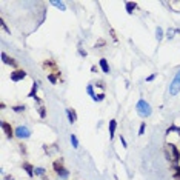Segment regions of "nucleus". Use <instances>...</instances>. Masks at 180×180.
I'll return each mask as SVG.
<instances>
[{
  "label": "nucleus",
  "instance_id": "nucleus-1",
  "mask_svg": "<svg viewBox=\"0 0 180 180\" xmlns=\"http://www.w3.org/2000/svg\"><path fill=\"white\" fill-rule=\"evenodd\" d=\"M136 109H137V114L140 115V117H149V115H151V112H152V108H151V105L148 103L146 100H143V99L137 102Z\"/></svg>",
  "mask_w": 180,
  "mask_h": 180
},
{
  "label": "nucleus",
  "instance_id": "nucleus-2",
  "mask_svg": "<svg viewBox=\"0 0 180 180\" xmlns=\"http://www.w3.org/2000/svg\"><path fill=\"white\" fill-rule=\"evenodd\" d=\"M53 168H54L56 174H57L60 178H68L69 172H68V169L65 168V166H63V160H62V159H57V160L53 163Z\"/></svg>",
  "mask_w": 180,
  "mask_h": 180
},
{
  "label": "nucleus",
  "instance_id": "nucleus-3",
  "mask_svg": "<svg viewBox=\"0 0 180 180\" xmlns=\"http://www.w3.org/2000/svg\"><path fill=\"white\" fill-rule=\"evenodd\" d=\"M178 93H180V69L175 72L174 79H172V82L169 85V94L171 96H177Z\"/></svg>",
  "mask_w": 180,
  "mask_h": 180
},
{
  "label": "nucleus",
  "instance_id": "nucleus-4",
  "mask_svg": "<svg viewBox=\"0 0 180 180\" xmlns=\"http://www.w3.org/2000/svg\"><path fill=\"white\" fill-rule=\"evenodd\" d=\"M16 137H19V139H28V137H31V130L29 128H26V126H17L16 128Z\"/></svg>",
  "mask_w": 180,
  "mask_h": 180
},
{
  "label": "nucleus",
  "instance_id": "nucleus-5",
  "mask_svg": "<svg viewBox=\"0 0 180 180\" xmlns=\"http://www.w3.org/2000/svg\"><path fill=\"white\" fill-rule=\"evenodd\" d=\"M166 148H168L169 151H171V160L174 162V163H178L180 162V152H178V149H177V146L174 145V143H166Z\"/></svg>",
  "mask_w": 180,
  "mask_h": 180
},
{
  "label": "nucleus",
  "instance_id": "nucleus-6",
  "mask_svg": "<svg viewBox=\"0 0 180 180\" xmlns=\"http://www.w3.org/2000/svg\"><path fill=\"white\" fill-rule=\"evenodd\" d=\"M2 130H3V133L6 134L8 139H12V137L16 136V130H12L11 123H8V122H2Z\"/></svg>",
  "mask_w": 180,
  "mask_h": 180
},
{
  "label": "nucleus",
  "instance_id": "nucleus-7",
  "mask_svg": "<svg viewBox=\"0 0 180 180\" xmlns=\"http://www.w3.org/2000/svg\"><path fill=\"white\" fill-rule=\"evenodd\" d=\"M25 77H26V72L23 69H16V71L11 72V80L12 82H20V80L25 79Z\"/></svg>",
  "mask_w": 180,
  "mask_h": 180
},
{
  "label": "nucleus",
  "instance_id": "nucleus-8",
  "mask_svg": "<svg viewBox=\"0 0 180 180\" xmlns=\"http://www.w3.org/2000/svg\"><path fill=\"white\" fill-rule=\"evenodd\" d=\"M43 68L48 71V74L51 72L49 69H54V72H56V74H60V72L57 71V63H56V62H53V60H46V62H43Z\"/></svg>",
  "mask_w": 180,
  "mask_h": 180
},
{
  "label": "nucleus",
  "instance_id": "nucleus-9",
  "mask_svg": "<svg viewBox=\"0 0 180 180\" xmlns=\"http://www.w3.org/2000/svg\"><path fill=\"white\" fill-rule=\"evenodd\" d=\"M2 60H3V63H5V65H11V66H14V68H17V66H19V63H17L14 59L8 57L5 53H2ZM17 69H19V68H17Z\"/></svg>",
  "mask_w": 180,
  "mask_h": 180
},
{
  "label": "nucleus",
  "instance_id": "nucleus-10",
  "mask_svg": "<svg viewBox=\"0 0 180 180\" xmlns=\"http://www.w3.org/2000/svg\"><path fill=\"white\" fill-rule=\"evenodd\" d=\"M22 166H23V169L26 171V174H28L29 177H34V174H35V172H34V169H35V168H34V166H32L29 162H23V165H22Z\"/></svg>",
  "mask_w": 180,
  "mask_h": 180
},
{
  "label": "nucleus",
  "instance_id": "nucleus-11",
  "mask_svg": "<svg viewBox=\"0 0 180 180\" xmlns=\"http://www.w3.org/2000/svg\"><path fill=\"white\" fill-rule=\"evenodd\" d=\"M99 65H100L102 71H103L105 74H109V63H108V60H106V59H100Z\"/></svg>",
  "mask_w": 180,
  "mask_h": 180
},
{
  "label": "nucleus",
  "instance_id": "nucleus-12",
  "mask_svg": "<svg viewBox=\"0 0 180 180\" xmlns=\"http://www.w3.org/2000/svg\"><path fill=\"white\" fill-rule=\"evenodd\" d=\"M37 91H38V80L32 83V88H31V91L28 93V97H31V99H35V97H37Z\"/></svg>",
  "mask_w": 180,
  "mask_h": 180
},
{
  "label": "nucleus",
  "instance_id": "nucleus-13",
  "mask_svg": "<svg viewBox=\"0 0 180 180\" xmlns=\"http://www.w3.org/2000/svg\"><path fill=\"white\" fill-rule=\"evenodd\" d=\"M66 115H68L69 123H74V122L77 120V114H75V111H74V109H71V108H68V109H66Z\"/></svg>",
  "mask_w": 180,
  "mask_h": 180
},
{
  "label": "nucleus",
  "instance_id": "nucleus-14",
  "mask_svg": "<svg viewBox=\"0 0 180 180\" xmlns=\"http://www.w3.org/2000/svg\"><path fill=\"white\" fill-rule=\"evenodd\" d=\"M115 128H117V120H109V137L112 139L114 137V133H115Z\"/></svg>",
  "mask_w": 180,
  "mask_h": 180
},
{
  "label": "nucleus",
  "instance_id": "nucleus-15",
  "mask_svg": "<svg viewBox=\"0 0 180 180\" xmlns=\"http://www.w3.org/2000/svg\"><path fill=\"white\" fill-rule=\"evenodd\" d=\"M126 12H128V14H133V12H134V9L137 8V5L134 3V2H126Z\"/></svg>",
  "mask_w": 180,
  "mask_h": 180
},
{
  "label": "nucleus",
  "instance_id": "nucleus-16",
  "mask_svg": "<svg viewBox=\"0 0 180 180\" xmlns=\"http://www.w3.org/2000/svg\"><path fill=\"white\" fill-rule=\"evenodd\" d=\"M59 77H60V74H53V72H51V74H48V80H49L51 83H53V85H56Z\"/></svg>",
  "mask_w": 180,
  "mask_h": 180
},
{
  "label": "nucleus",
  "instance_id": "nucleus-17",
  "mask_svg": "<svg viewBox=\"0 0 180 180\" xmlns=\"http://www.w3.org/2000/svg\"><path fill=\"white\" fill-rule=\"evenodd\" d=\"M172 178H174V180H180V166H174Z\"/></svg>",
  "mask_w": 180,
  "mask_h": 180
},
{
  "label": "nucleus",
  "instance_id": "nucleus-18",
  "mask_svg": "<svg viewBox=\"0 0 180 180\" xmlns=\"http://www.w3.org/2000/svg\"><path fill=\"white\" fill-rule=\"evenodd\" d=\"M51 5H54L56 8H59L62 11H66V6H65V3H63V2H51Z\"/></svg>",
  "mask_w": 180,
  "mask_h": 180
},
{
  "label": "nucleus",
  "instance_id": "nucleus-19",
  "mask_svg": "<svg viewBox=\"0 0 180 180\" xmlns=\"http://www.w3.org/2000/svg\"><path fill=\"white\" fill-rule=\"evenodd\" d=\"M156 37H157V40H159V42L163 38V29H162L160 26H157V29H156Z\"/></svg>",
  "mask_w": 180,
  "mask_h": 180
},
{
  "label": "nucleus",
  "instance_id": "nucleus-20",
  "mask_svg": "<svg viewBox=\"0 0 180 180\" xmlns=\"http://www.w3.org/2000/svg\"><path fill=\"white\" fill-rule=\"evenodd\" d=\"M71 143L74 148H79V139L75 137V134H71Z\"/></svg>",
  "mask_w": 180,
  "mask_h": 180
},
{
  "label": "nucleus",
  "instance_id": "nucleus-21",
  "mask_svg": "<svg viewBox=\"0 0 180 180\" xmlns=\"http://www.w3.org/2000/svg\"><path fill=\"white\" fill-rule=\"evenodd\" d=\"M25 109H26V106H25V105H17V106H12V111H14V112H23Z\"/></svg>",
  "mask_w": 180,
  "mask_h": 180
},
{
  "label": "nucleus",
  "instance_id": "nucleus-22",
  "mask_svg": "<svg viewBox=\"0 0 180 180\" xmlns=\"http://www.w3.org/2000/svg\"><path fill=\"white\" fill-rule=\"evenodd\" d=\"M86 93L93 97V100H94V97H96V94H94V88H93V85H88V88H86Z\"/></svg>",
  "mask_w": 180,
  "mask_h": 180
},
{
  "label": "nucleus",
  "instance_id": "nucleus-23",
  "mask_svg": "<svg viewBox=\"0 0 180 180\" xmlns=\"http://www.w3.org/2000/svg\"><path fill=\"white\" fill-rule=\"evenodd\" d=\"M172 131H175L177 134H180V128H178V126H174V125H172L171 128H168V131H166V134H171Z\"/></svg>",
  "mask_w": 180,
  "mask_h": 180
},
{
  "label": "nucleus",
  "instance_id": "nucleus-24",
  "mask_svg": "<svg viewBox=\"0 0 180 180\" xmlns=\"http://www.w3.org/2000/svg\"><path fill=\"white\" fill-rule=\"evenodd\" d=\"M38 115H40L42 119L46 117V108H45V106H40V108H38Z\"/></svg>",
  "mask_w": 180,
  "mask_h": 180
},
{
  "label": "nucleus",
  "instance_id": "nucleus-25",
  "mask_svg": "<svg viewBox=\"0 0 180 180\" xmlns=\"http://www.w3.org/2000/svg\"><path fill=\"white\" fill-rule=\"evenodd\" d=\"M34 172H35V175H43V174L46 172V169H45V168H35Z\"/></svg>",
  "mask_w": 180,
  "mask_h": 180
},
{
  "label": "nucleus",
  "instance_id": "nucleus-26",
  "mask_svg": "<svg viewBox=\"0 0 180 180\" xmlns=\"http://www.w3.org/2000/svg\"><path fill=\"white\" fill-rule=\"evenodd\" d=\"M145 126H146V123L142 122V125H140V128H139V136H143L145 134Z\"/></svg>",
  "mask_w": 180,
  "mask_h": 180
},
{
  "label": "nucleus",
  "instance_id": "nucleus-27",
  "mask_svg": "<svg viewBox=\"0 0 180 180\" xmlns=\"http://www.w3.org/2000/svg\"><path fill=\"white\" fill-rule=\"evenodd\" d=\"M102 100H105V94L103 93H102V94H96L94 102H102Z\"/></svg>",
  "mask_w": 180,
  "mask_h": 180
},
{
  "label": "nucleus",
  "instance_id": "nucleus-28",
  "mask_svg": "<svg viewBox=\"0 0 180 180\" xmlns=\"http://www.w3.org/2000/svg\"><path fill=\"white\" fill-rule=\"evenodd\" d=\"M174 32H177V31L169 29V31H168V34H166V37H168V38H172V37H174Z\"/></svg>",
  "mask_w": 180,
  "mask_h": 180
},
{
  "label": "nucleus",
  "instance_id": "nucleus-29",
  "mask_svg": "<svg viewBox=\"0 0 180 180\" xmlns=\"http://www.w3.org/2000/svg\"><path fill=\"white\" fill-rule=\"evenodd\" d=\"M120 142H122L123 148H126V146H128V145H126V140H125V137H122V136H120Z\"/></svg>",
  "mask_w": 180,
  "mask_h": 180
},
{
  "label": "nucleus",
  "instance_id": "nucleus-30",
  "mask_svg": "<svg viewBox=\"0 0 180 180\" xmlns=\"http://www.w3.org/2000/svg\"><path fill=\"white\" fill-rule=\"evenodd\" d=\"M154 77H156V74H152V75H149L148 79H146V82H151V80H154Z\"/></svg>",
  "mask_w": 180,
  "mask_h": 180
}]
</instances>
